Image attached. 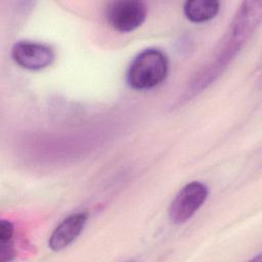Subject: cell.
<instances>
[{"instance_id":"cell-1","label":"cell","mask_w":262,"mask_h":262,"mask_svg":"<svg viewBox=\"0 0 262 262\" xmlns=\"http://www.w3.org/2000/svg\"><path fill=\"white\" fill-rule=\"evenodd\" d=\"M168 70L167 55L160 49L148 48L137 54L130 63L127 82L133 89H150L166 79Z\"/></svg>"},{"instance_id":"cell-2","label":"cell","mask_w":262,"mask_h":262,"mask_svg":"<svg viewBox=\"0 0 262 262\" xmlns=\"http://www.w3.org/2000/svg\"><path fill=\"white\" fill-rule=\"evenodd\" d=\"M108 25L120 33H128L140 27L146 18L147 7L138 0L113 1L105 7Z\"/></svg>"},{"instance_id":"cell-3","label":"cell","mask_w":262,"mask_h":262,"mask_svg":"<svg viewBox=\"0 0 262 262\" xmlns=\"http://www.w3.org/2000/svg\"><path fill=\"white\" fill-rule=\"evenodd\" d=\"M208 196V187L192 181L184 185L175 195L169 207V218L175 224H181L190 219L202 207Z\"/></svg>"},{"instance_id":"cell-4","label":"cell","mask_w":262,"mask_h":262,"mask_svg":"<svg viewBox=\"0 0 262 262\" xmlns=\"http://www.w3.org/2000/svg\"><path fill=\"white\" fill-rule=\"evenodd\" d=\"M11 56L19 67L31 71L45 69L54 60V52L51 47L30 41L15 43L11 50Z\"/></svg>"},{"instance_id":"cell-5","label":"cell","mask_w":262,"mask_h":262,"mask_svg":"<svg viewBox=\"0 0 262 262\" xmlns=\"http://www.w3.org/2000/svg\"><path fill=\"white\" fill-rule=\"evenodd\" d=\"M86 222L87 215L85 213H76L70 215L52 231L48 241V247L54 252L67 248L80 235Z\"/></svg>"},{"instance_id":"cell-6","label":"cell","mask_w":262,"mask_h":262,"mask_svg":"<svg viewBox=\"0 0 262 262\" xmlns=\"http://www.w3.org/2000/svg\"><path fill=\"white\" fill-rule=\"evenodd\" d=\"M219 7L220 3L218 1L191 0L184 3L183 12L190 21L204 23L214 18L219 11Z\"/></svg>"},{"instance_id":"cell-7","label":"cell","mask_w":262,"mask_h":262,"mask_svg":"<svg viewBox=\"0 0 262 262\" xmlns=\"http://www.w3.org/2000/svg\"><path fill=\"white\" fill-rule=\"evenodd\" d=\"M12 236L13 225L8 220H1L0 222V260L8 261L12 259Z\"/></svg>"}]
</instances>
